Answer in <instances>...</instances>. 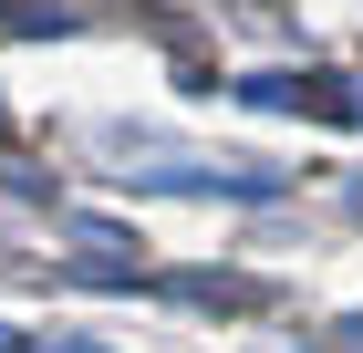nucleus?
I'll return each instance as SVG.
<instances>
[{"mask_svg": "<svg viewBox=\"0 0 363 353\" xmlns=\"http://www.w3.org/2000/svg\"><path fill=\"white\" fill-rule=\"evenodd\" d=\"M73 260H84V281H135V239L114 218H73Z\"/></svg>", "mask_w": 363, "mask_h": 353, "instance_id": "nucleus-1", "label": "nucleus"}, {"mask_svg": "<svg viewBox=\"0 0 363 353\" xmlns=\"http://www.w3.org/2000/svg\"><path fill=\"white\" fill-rule=\"evenodd\" d=\"M167 301H187V312H259V281H239V271H177Z\"/></svg>", "mask_w": 363, "mask_h": 353, "instance_id": "nucleus-2", "label": "nucleus"}, {"mask_svg": "<svg viewBox=\"0 0 363 353\" xmlns=\"http://www.w3.org/2000/svg\"><path fill=\"white\" fill-rule=\"evenodd\" d=\"M0 31L31 42V31H62V11H42V0H0Z\"/></svg>", "mask_w": 363, "mask_h": 353, "instance_id": "nucleus-3", "label": "nucleus"}, {"mask_svg": "<svg viewBox=\"0 0 363 353\" xmlns=\"http://www.w3.org/2000/svg\"><path fill=\"white\" fill-rule=\"evenodd\" d=\"M0 353H42V343H31V332H11V322H0Z\"/></svg>", "mask_w": 363, "mask_h": 353, "instance_id": "nucleus-4", "label": "nucleus"}, {"mask_svg": "<svg viewBox=\"0 0 363 353\" xmlns=\"http://www.w3.org/2000/svg\"><path fill=\"white\" fill-rule=\"evenodd\" d=\"M353 208H363V177H353Z\"/></svg>", "mask_w": 363, "mask_h": 353, "instance_id": "nucleus-5", "label": "nucleus"}]
</instances>
